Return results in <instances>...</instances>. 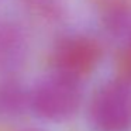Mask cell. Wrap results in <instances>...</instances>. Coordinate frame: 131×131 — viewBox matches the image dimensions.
Returning <instances> with one entry per match:
<instances>
[{
	"instance_id": "obj_1",
	"label": "cell",
	"mask_w": 131,
	"mask_h": 131,
	"mask_svg": "<svg viewBox=\"0 0 131 131\" xmlns=\"http://www.w3.org/2000/svg\"><path fill=\"white\" fill-rule=\"evenodd\" d=\"M82 100L80 80L55 71L41 80L30 94V106L40 117L51 121L68 120Z\"/></svg>"
},
{
	"instance_id": "obj_2",
	"label": "cell",
	"mask_w": 131,
	"mask_h": 131,
	"mask_svg": "<svg viewBox=\"0 0 131 131\" xmlns=\"http://www.w3.org/2000/svg\"><path fill=\"white\" fill-rule=\"evenodd\" d=\"M90 121L96 131L131 128V83L117 78L97 89L90 104Z\"/></svg>"
},
{
	"instance_id": "obj_3",
	"label": "cell",
	"mask_w": 131,
	"mask_h": 131,
	"mask_svg": "<svg viewBox=\"0 0 131 131\" xmlns=\"http://www.w3.org/2000/svg\"><path fill=\"white\" fill-rule=\"evenodd\" d=\"M100 58L102 48L99 42L86 35L65 37L54 49V63L57 72L79 80L96 68Z\"/></svg>"
},
{
	"instance_id": "obj_4",
	"label": "cell",
	"mask_w": 131,
	"mask_h": 131,
	"mask_svg": "<svg viewBox=\"0 0 131 131\" xmlns=\"http://www.w3.org/2000/svg\"><path fill=\"white\" fill-rule=\"evenodd\" d=\"M104 30L120 49L118 78L131 83V7L106 10Z\"/></svg>"
},
{
	"instance_id": "obj_5",
	"label": "cell",
	"mask_w": 131,
	"mask_h": 131,
	"mask_svg": "<svg viewBox=\"0 0 131 131\" xmlns=\"http://www.w3.org/2000/svg\"><path fill=\"white\" fill-rule=\"evenodd\" d=\"M27 59V40L18 26L0 21V75L21 69Z\"/></svg>"
},
{
	"instance_id": "obj_6",
	"label": "cell",
	"mask_w": 131,
	"mask_h": 131,
	"mask_svg": "<svg viewBox=\"0 0 131 131\" xmlns=\"http://www.w3.org/2000/svg\"><path fill=\"white\" fill-rule=\"evenodd\" d=\"M27 106H30V94L20 83L10 79L0 80V116H18Z\"/></svg>"
},
{
	"instance_id": "obj_7",
	"label": "cell",
	"mask_w": 131,
	"mask_h": 131,
	"mask_svg": "<svg viewBox=\"0 0 131 131\" xmlns=\"http://www.w3.org/2000/svg\"><path fill=\"white\" fill-rule=\"evenodd\" d=\"M106 10L117 7H131V0H102Z\"/></svg>"
},
{
	"instance_id": "obj_8",
	"label": "cell",
	"mask_w": 131,
	"mask_h": 131,
	"mask_svg": "<svg viewBox=\"0 0 131 131\" xmlns=\"http://www.w3.org/2000/svg\"><path fill=\"white\" fill-rule=\"evenodd\" d=\"M21 131H40V130H31V128H28V130H21Z\"/></svg>"
}]
</instances>
